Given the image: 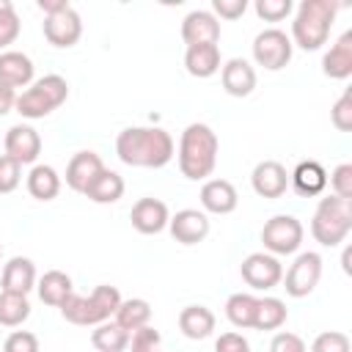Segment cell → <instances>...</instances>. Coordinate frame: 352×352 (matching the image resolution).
Returning <instances> with one entry per match:
<instances>
[{
  "label": "cell",
  "instance_id": "obj_1",
  "mask_svg": "<svg viewBox=\"0 0 352 352\" xmlns=\"http://www.w3.org/2000/svg\"><path fill=\"white\" fill-rule=\"evenodd\" d=\"M116 154L132 168H162L173 160V138L162 126H126L116 138Z\"/></svg>",
  "mask_w": 352,
  "mask_h": 352
},
{
  "label": "cell",
  "instance_id": "obj_2",
  "mask_svg": "<svg viewBox=\"0 0 352 352\" xmlns=\"http://www.w3.org/2000/svg\"><path fill=\"white\" fill-rule=\"evenodd\" d=\"M217 135L212 132V126L206 124H190L182 132L179 140V170L182 176L201 182L206 176H212L214 165H217Z\"/></svg>",
  "mask_w": 352,
  "mask_h": 352
},
{
  "label": "cell",
  "instance_id": "obj_3",
  "mask_svg": "<svg viewBox=\"0 0 352 352\" xmlns=\"http://www.w3.org/2000/svg\"><path fill=\"white\" fill-rule=\"evenodd\" d=\"M336 14H338V3L333 0H302L292 22V41L305 52L319 50L330 36Z\"/></svg>",
  "mask_w": 352,
  "mask_h": 352
},
{
  "label": "cell",
  "instance_id": "obj_4",
  "mask_svg": "<svg viewBox=\"0 0 352 352\" xmlns=\"http://www.w3.org/2000/svg\"><path fill=\"white\" fill-rule=\"evenodd\" d=\"M121 302V294L116 286L110 283H102L96 286L88 297H80V294H72L66 297V302L60 305V314L66 322L72 324H80V327H96L102 322H110V316L116 314Z\"/></svg>",
  "mask_w": 352,
  "mask_h": 352
},
{
  "label": "cell",
  "instance_id": "obj_5",
  "mask_svg": "<svg viewBox=\"0 0 352 352\" xmlns=\"http://www.w3.org/2000/svg\"><path fill=\"white\" fill-rule=\"evenodd\" d=\"M349 231H352V201H344L338 195L322 198L311 220L314 239L324 248H336L346 239Z\"/></svg>",
  "mask_w": 352,
  "mask_h": 352
},
{
  "label": "cell",
  "instance_id": "obj_6",
  "mask_svg": "<svg viewBox=\"0 0 352 352\" xmlns=\"http://www.w3.org/2000/svg\"><path fill=\"white\" fill-rule=\"evenodd\" d=\"M66 96H69V82L60 74H44L16 96L14 107L22 118H44L52 110H58L66 102Z\"/></svg>",
  "mask_w": 352,
  "mask_h": 352
},
{
  "label": "cell",
  "instance_id": "obj_7",
  "mask_svg": "<svg viewBox=\"0 0 352 352\" xmlns=\"http://www.w3.org/2000/svg\"><path fill=\"white\" fill-rule=\"evenodd\" d=\"M302 223L294 214H275L261 228V242L272 256H289L302 242Z\"/></svg>",
  "mask_w": 352,
  "mask_h": 352
},
{
  "label": "cell",
  "instance_id": "obj_8",
  "mask_svg": "<svg viewBox=\"0 0 352 352\" xmlns=\"http://www.w3.org/2000/svg\"><path fill=\"white\" fill-rule=\"evenodd\" d=\"M253 60L258 66H264L267 72L283 69L292 60V38L283 30H278V28L261 30L253 38Z\"/></svg>",
  "mask_w": 352,
  "mask_h": 352
},
{
  "label": "cell",
  "instance_id": "obj_9",
  "mask_svg": "<svg viewBox=\"0 0 352 352\" xmlns=\"http://www.w3.org/2000/svg\"><path fill=\"white\" fill-rule=\"evenodd\" d=\"M319 278H322V256L308 250V253H300L289 267L283 278V289L289 297H308L316 289Z\"/></svg>",
  "mask_w": 352,
  "mask_h": 352
},
{
  "label": "cell",
  "instance_id": "obj_10",
  "mask_svg": "<svg viewBox=\"0 0 352 352\" xmlns=\"http://www.w3.org/2000/svg\"><path fill=\"white\" fill-rule=\"evenodd\" d=\"M239 272H242V280L256 292L275 289L283 280V267H280L278 256H272V253H250L242 261Z\"/></svg>",
  "mask_w": 352,
  "mask_h": 352
},
{
  "label": "cell",
  "instance_id": "obj_11",
  "mask_svg": "<svg viewBox=\"0 0 352 352\" xmlns=\"http://www.w3.org/2000/svg\"><path fill=\"white\" fill-rule=\"evenodd\" d=\"M80 36H82V19L72 6L58 14L44 16V38L52 47H60V50L74 47L80 41Z\"/></svg>",
  "mask_w": 352,
  "mask_h": 352
},
{
  "label": "cell",
  "instance_id": "obj_12",
  "mask_svg": "<svg viewBox=\"0 0 352 352\" xmlns=\"http://www.w3.org/2000/svg\"><path fill=\"white\" fill-rule=\"evenodd\" d=\"M6 154L11 160H16L19 165H30L38 160L41 154V138L33 126L28 124H14L8 132H6Z\"/></svg>",
  "mask_w": 352,
  "mask_h": 352
},
{
  "label": "cell",
  "instance_id": "obj_13",
  "mask_svg": "<svg viewBox=\"0 0 352 352\" xmlns=\"http://www.w3.org/2000/svg\"><path fill=\"white\" fill-rule=\"evenodd\" d=\"M250 184H253L256 195H261V198H280L289 187V173L278 160H264L253 168Z\"/></svg>",
  "mask_w": 352,
  "mask_h": 352
},
{
  "label": "cell",
  "instance_id": "obj_14",
  "mask_svg": "<svg viewBox=\"0 0 352 352\" xmlns=\"http://www.w3.org/2000/svg\"><path fill=\"white\" fill-rule=\"evenodd\" d=\"M170 236L182 245H198L209 234V217L198 209H182L168 220Z\"/></svg>",
  "mask_w": 352,
  "mask_h": 352
},
{
  "label": "cell",
  "instance_id": "obj_15",
  "mask_svg": "<svg viewBox=\"0 0 352 352\" xmlns=\"http://www.w3.org/2000/svg\"><path fill=\"white\" fill-rule=\"evenodd\" d=\"M182 38L187 47L195 44H217L220 41V22L212 11H190L182 22Z\"/></svg>",
  "mask_w": 352,
  "mask_h": 352
},
{
  "label": "cell",
  "instance_id": "obj_16",
  "mask_svg": "<svg viewBox=\"0 0 352 352\" xmlns=\"http://www.w3.org/2000/svg\"><path fill=\"white\" fill-rule=\"evenodd\" d=\"M129 220H132V228H135V231L151 236V234H160V231L168 226L170 214H168V206H165L160 198H140V201L132 206Z\"/></svg>",
  "mask_w": 352,
  "mask_h": 352
},
{
  "label": "cell",
  "instance_id": "obj_17",
  "mask_svg": "<svg viewBox=\"0 0 352 352\" xmlns=\"http://www.w3.org/2000/svg\"><path fill=\"white\" fill-rule=\"evenodd\" d=\"M220 82L228 96H250L256 88V69L245 58H231L220 69Z\"/></svg>",
  "mask_w": 352,
  "mask_h": 352
},
{
  "label": "cell",
  "instance_id": "obj_18",
  "mask_svg": "<svg viewBox=\"0 0 352 352\" xmlns=\"http://www.w3.org/2000/svg\"><path fill=\"white\" fill-rule=\"evenodd\" d=\"M239 204V195H236V187L226 179H209L204 187H201V206L212 214H231Z\"/></svg>",
  "mask_w": 352,
  "mask_h": 352
},
{
  "label": "cell",
  "instance_id": "obj_19",
  "mask_svg": "<svg viewBox=\"0 0 352 352\" xmlns=\"http://www.w3.org/2000/svg\"><path fill=\"white\" fill-rule=\"evenodd\" d=\"M104 170L99 154L94 151H77L69 165H66V184L74 190V192H85V187Z\"/></svg>",
  "mask_w": 352,
  "mask_h": 352
},
{
  "label": "cell",
  "instance_id": "obj_20",
  "mask_svg": "<svg viewBox=\"0 0 352 352\" xmlns=\"http://www.w3.org/2000/svg\"><path fill=\"white\" fill-rule=\"evenodd\" d=\"M322 72L330 80H346L352 74V30L341 33V38L324 52Z\"/></svg>",
  "mask_w": 352,
  "mask_h": 352
},
{
  "label": "cell",
  "instance_id": "obj_21",
  "mask_svg": "<svg viewBox=\"0 0 352 352\" xmlns=\"http://www.w3.org/2000/svg\"><path fill=\"white\" fill-rule=\"evenodd\" d=\"M0 82L11 85L14 91L30 85L33 82V60L16 50L0 52Z\"/></svg>",
  "mask_w": 352,
  "mask_h": 352
},
{
  "label": "cell",
  "instance_id": "obj_22",
  "mask_svg": "<svg viewBox=\"0 0 352 352\" xmlns=\"http://www.w3.org/2000/svg\"><path fill=\"white\" fill-rule=\"evenodd\" d=\"M184 69L198 77V80H206L212 74L220 72V47L217 44H195V47H187L184 52Z\"/></svg>",
  "mask_w": 352,
  "mask_h": 352
},
{
  "label": "cell",
  "instance_id": "obj_23",
  "mask_svg": "<svg viewBox=\"0 0 352 352\" xmlns=\"http://www.w3.org/2000/svg\"><path fill=\"white\" fill-rule=\"evenodd\" d=\"M3 292H14V294H25L36 286V267L30 258L25 256H14L6 267H3Z\"/></svg>",
  "mask_w": 352,
  "mask_h": 352
},
{
  "label": "cell",
  "instance_id": "obj_24",
  "mask_svg": "<svg viewBox=\"0 0 352 352\" xmlns=\"http://www.w3.org/2000/svg\"><path fill=\"white\" fill-rule=\"evenodd\" d=\"M289 182H292V187H294L300 195L311 198V195H319V192L327 187V170H324L316 160H305V162H300V165L289 173Z\"/></svg>",
  "mask_w": 352,
  "mask_h": 352
},
{
  "label": "cell",
  "instance_id": "obj_25",
  "mask_svg": "<svg viewBox=\"0 0 352 352\" xmlns=\"http://www.w3.org/2000/svg\"><path fill=\"white\" fill-rule=\"evenodd\" d=\"M179 330L192 341L209 338L214 330V314L206 305H187L179 314Z\"/></svg>",
  "mask_w": 352,
  "mask_h": 352
},
{
  "label": "cell",
  "instance_id": "obj_26",
  "mask_svg": "<svg viewBox=\"0 0 352 352\" xmlns=\"http://www.w3.org/2000/svg\"><path fill=\"white\" fill-rule=\"evenodd\" d=\"M38 297L44 305H52V308H60L66 302V297H72V278L60 270H50L38 278Z\"/></svg>",
  "mask_w": 352,
  "mask_h": 352
},
{
  "label": "cell",
  "instance_id": "obj_27",
  "mask_svg": "<svg viewBox=\"0 0 352 352\" xmlns=\"http://www.w3.org/2000/svg\"><path fill=\"white\" fill-rule=\"evenodd\" d=\"M28 192L36 201H52L60 192V176L52 165H33L28 173Z\"/></svg>",
  "mask_w": 352,
  "mask_h": 352
},
{
  "label": "cell",
  "instance_id": "obj_28",
  "mask_svg": "<svg viewBox=\"0 0 352 352\" xmlns=\"http://www.w3.org/2000/svg\"><path fill=\"white\" fill-rule=\"evenodd\" d=\"M85 198H91L94 204H116L121 195H124V179L116 173V170H102L82 192Z\"/></svg>",
  "mask_w": 352,
  "mask_h": 352
},
{
  "label": "cell",
  "instance_id": "obj_29",
  "mask_svg": "<svg viewBox=\"0 0 352 352\" xmlns=\"http://www.w3.org/2000/svg\"><path fill=\"white\" fill-rule=\"evenodd\" d=\"M116 324H121L126 333L138 330V327H146L151 322V305L140 297H129V300H121L118 308H116Z\"/></svg>",
  "mask_w": 352,
  "mask_h": 352
},
{
  "label": "cell",
  "instance_id": "obj_30",
  "mask_svg": "<svg viewBox=\"0 0 352 352\" xmlns=\"http://www.w3.org/2000/svg\"><path fill=\"white\" fill-rule=\"evenodd\" d=\"M286 302L278 297H261L253 314V330H278L286 322Z\"/></svg>",
  "mask_w": 352,
  "mask_h": 352
},
{
  "label": "cell",
  "instance_id": "obj_31",
  "mask_svg": "<svg viewBox=\"0 0 352 352\" xmlns=\"http://www.w3.org/2000/svg\"><path fill=\"white\" fill-rule=\"evenodd\" d=\"M91 344L99 352H124L129 346V333L116 322H102L91 333Z\"/></svg>",
  "mask_w": 352,
  "mask_h": 352
},
{
  "label": "cell",
  "instance_id": "obj_32",
  "mask_svg": "<svg viewBox=\"0 0 352 352\" xmlns=\"http://www.w3.org/2000/svg\"><path fill=\"white\" fill-rule=\"evenodd\" d=\"M256 302H258V297H253V294H245V292L231 294V297L226 300V316H228V322H231L234 327H239V330L253 327Z\"/></svg>",
  "mask_w": 352,
  "mask_h": 352
},
{
  "label": "cell",
  "instance_id": "obj_33",
  "mask_svg": "<svg viewBox=\"0 0 352 352\" xmlns=\"http://www.w3.org/2000/svg\"><path fill=\"white\" fill-rule=\"evenodd\" d=\"M30 316V302L25 294L0 292V324L3 327H19Z\"/></svg>",
  "mask_w": 352,
  "mask_h": 352
},
{
  "label": "cell",
  "instance_id": "obj_34",
  "mask_svg": "<svg viewBox=\"0 0 352 352\" xmlns=\"http://www.w3.org/2000/svg\"><path fill=\"white\" fill-rule=\"evenodd\" d=\"M19 36V16L14 11L11 0H0V50L14 44Z\"/></svg>",
  "mask_w": 352,
  "mask_h": 352
},
{
  "label": "cell",
  "instance_id": "obj_35",
  "mask_svg": "<svg viewBox=\"0 0 352 352\" xmlns=\"http://www.w3.org/2000/svg\"><path fill=\"white\" fill-rule=\"evenodd\" d=\"M311 352H352V341L341 330H327V333H319L314 338Z\"/></svg>",
  "mask_w": 352,
  "mask_h": 352
},
{
  "label": "cell",
  "instance_id": "obj_36",
  "mask_svg": "<svg viewBox=\"0 0 352 352\" xmlns=\"http://www.w3.org/2000/svg\"><path fill=\"white\" fill-rule=\"evenodd\" d=\"M22 182V165L8 154H0V195H8Z\"/></svg>",
  "mask_w": 352,
  "mask_h": 352
},
{
  "label": "cell",
  "instance_id": "obj_37",
  "mask_svg": "<svg viewBox=\"0 0 352 352\" xmlns=\"http://www.w3.org/2000/svg\"><path fill=\"white\" fill-rule=\"evenodd\" d=\"M330 121H333V126H336L338 132H349V129H352V91H349V88H346V91L338 96V102L333 104Z\"/></svg>",
  "mask_w": 352,
  "mask_h": 352
},
{
  "label": "cell",
  "instance_id": "obj_38",
  "mask_svg": "<svg viewBox=\"0 0 352 352\" xmlns=\"http://www.w3.org/2000/svg\"><path fill=\"white\" fill-rule=\"evenodd\" d=\"M256 14L264 19V22H280L292 14V0H256Z\"/></svg>",
  "mask_w": 352,
  "mask_h": 352
},
{
  "label": "cell",
  "instance_id": "obj_39",
  "mask_svg": "<svg viewBox=\"0 0 352 352\" xmlns=\"http://www.w3.org/2000/svg\"><path fill=\"white\" fill-rule=\"evenodd\" d=\"M330 187H333V195H338L344 201H352V165L349 162H344L333 170Z\"/></svg>",
  "mask_w": 352,
  "mask_h": 352
},
{
  "label": "cell",
  "instance_id": "obj_40",
  "mask_svg": "<svg viewBox=\"0 0 352 352\" xmlns=\"http://www.w3.org/2000/svg\"><path fill=\"white\" fill-rule=\"evenodd\" d=\"M3 352H38V338L28 330H16L6 338Z\"/></svg>",
  "mask_w": 352,
  "mask_h": 352
},
{
  "label": "cell",
  "instance_id": "obj_41",
  "mask_svg": "<svg viewBox=\"0 0 352 352\" xmlns=\"http://www.w3.org/2000/svg\"><path fill=\"white\" fill-rule=\"evenodd\" d=\"M270 352H308V349L297 333H275L270 341Z\"/></svg>",
  "mask_w": 352,
  "mask_h": 352
},
{
  "label": "cell",
  "instance_id": "obj_42",
  "mask_svg": "<svg viewBox=\"0 0 352 352\" xmlns=\"http://www.w3.org/2000/svg\"><path fill=\"white\" fill-rule=\"evenodd\" d=\"M154 346H160V333L151 324L129 333V349H154Z\"/></svg>",
  "mask_w": 352,
  "mask_h": 352
},
{
  "label": "cell",
  "instance_id": "obj_43",
  "mask_svg": "<svg viewBox=\"0 0 352 352\" xmlns=\"http://www.w3.org/2000/svg\"><path fill=\"white\" fill-rule=\"evenodd\" d=\"M212 11L223 19H239L248 11V0H212Z\"/></svg>",
  "mask_w": 352,
  "mask_h": 352
},
{
  "label": "cell",
  "instance_id": "obj_44",
  "mask_svg": "<svg viewBox=\"0 0 352 352\" xmlns=\"http://www.w3.org/2000/svg\"><path fill=\"white\" fill-rule=\"evenodd\" d=\"M214 352H250V344L242 333H223L214 341Z\"/></svg>",
  "mask_w": 352,
  "mask_h": 352
},
{
  "label": "cell",
  "instance_id": "obj_45",
  "mask_svg": "<svg viewBox=\"0 0 352 352\" xmlns=\"http://www.w3.org/2000/svg\"><path fill=\"white\" fill-rule=\"evenodd\" d=\"M14 104H16V91H14L11 85L0 82V116L11 113V107H14Z\"/></svg>",
  "mask_w": 352,
  "mask_h": 352
},
{
  "label": "cell",
  "instance_id": "obj_46",
  "mask_svg": "<svg viewBox=\"0 0 352 352\" xmlns=\"http://www.w3.org/2000/svg\"><path fill=\"white\" fill-rule=\"evenodd\" d=\"M38 8L50 16V14H58V11L69 8V3H66V0H38Z\"/></svg>",
  "mask_w": 352,
  "mask_h": 352
},
{
  "label": "cell",
  "instance_id": "obj_47",
  "mask_svg": "<svg viewBox=\"0 0 352 352\" xmlns=\"http://www.w3.org/2000/svg\"><path fill=\"white\" fill-rule=\"evenodd\" d=\"M349 258H352V250L346 248V250H344V256H341V264H344V272H349Z\"/></svg>",
  "mask_w": 352,
  "mask_h": 352
},
{
  "label": "cell",
  "instance_id": "obj_48",
  "mask_svg": "<svg viewBox=\"0 0 352 352\" xmlns=\"http://www.w3.org/2000/svg\"><path fill=\"white\" fill-rule=\"evenodd\" d=\"M132 352H157V346L154 349H132Z\"/></svg>",
  "mask_w": 352,
  "mask_h": 352
},
{
  "label": "cell",
  "instance_id": "obj_49",
  "mask_svg": "<svg viewBox=\"0 0 352 352\" xmlns=\"http://www.w3.org/2000/svg\"><path fill=\"white\" fill-rule=\"evenodd\" d=\"M0 253H3V245H0Z\"/></svg>",
  "mask_w": 352,
  "mask_h": 352
}]
</instances>
